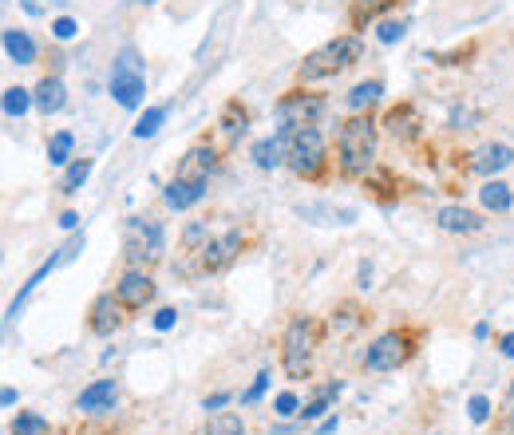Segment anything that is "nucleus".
I'll return each instance as SVG.
<instances>
[{"instance_id":"obj_1","label":"nucleus","mask_w":514,"mask_h":435,"mask_svg":"<svg viewBox=\"0 0 514 435\" xmlns=\"http://www.w3.org/2000/svg\"><path fill=\"white\" fill-rule=\"evenodd\" d=\"M376 147H380V131L368 116H352L340 123L337 131V158L345 178H364L376 163Z\"/></svg>"},{"instance_id":"obj_2","label":"nucleus","mask_w":514,"mask_h":435,"mask_svg":"<svg viewBox=\"0 0 514 435\" xmlns=\"http://www.w3.org/2000/svg\"><path fill=\"white\" fill-rule=\"evenodd\" d=\"M317 345H321V325H317L313 317L297 313L281 333V364H285V376H289V380H305V376L313 372Z\"/></svg>"},{"instance_id":"obj_3","label":"nucleus","mask_w":514,"mask_h":435,"mask_svg":"<svg viewBox=\"0 0 514 435\" xmlns=\"http://www.w3.org/2000/svg\"><path fill=\"white\" fill-rule=\"evenodd\" d=\"M364 44L357 36H337L321 44V48H313L305 56L301 64H297V84H313V79H328V76H340L345 67H352L360 60Z\"/></svg>"},{"instance_id":"obj_4","label":"nucleus","mask_w":514,"mask_h":435,"mask_svg":"<svg viewBox=\"0 0 514 435\" xmlns=\"http://www.w3.org/2000/svg\"><path fill=\"white\" fill-rule=\"evenodd\" d=\"M285 167L293 170L297 178H321L328 167V143L317 127H301L285 139Z\"/></svg>"},{"instance_id":"obj_5","label":"nucleus","mask_w":514,"mask_h":435,"mask_svg":"<svg viewBox=\"0 0 514 435\" xmlns=\"http://www.w3.org/2000/svg\"><path fill=\"white\" fill-rule=\"evenodd\" d=\"M123 254H127L131 269H151L158 258L166 254V234L155 218H131L127 234H123Z\"/></svg>"},{"instance_id":"obj_6","label":"nucleus","mask_w":514,"mask_h":435,"mask_svg":"<svg viewBox=\"0 0 514 435\" xmlns=\"http://www.w3.org/2000/svg\"><path fill=\"white\" fill-rule=\"evenodd\" d=\"M325 116H328L325 96H317V91H289V96L277 99V123H281L277 135L289 139V135L301 127H317Z\"/></svg>"},{"instance_id":"obj_7","label":"nucleus","mask_w":514,"mask_h":435,"mask_svg":"<svg viewBox=\"0 0 514 435\" xmlns=\"http://www.w3.org/2000/svg\"><path fill=\"white\" fill-rule=\"evenodd\" d=\"M411 352H416V333L392 329V333L376 337L368 345V352H364V369L368 372H396L411 360Z\"/></svg>"},{"instance_id":"obj_8","label":"nucleus","mask_w":514,"mask_h":435,"mask_svg":"<svg viewBox=\"0 0 514 435\" xmlns=\"http://www.w3.org/2000/svg\"><path fill=\"white\" fill-rule=\"evenodd\" d=\"M111 96H116L119 107H143V96H146V79H143V64H139V52L135 48H123L116 67H111Z\"/></svg>"},{"instance_id":"obj_9","label":"nucleus","mask_w":514,"mask_h":435,"mask_svg":"<svg viewBox=\"0 0 514 435\" xmlns=\"http://www.w3.org/2000/svg\"><path fill=\"white\" fill-rule=\"evenodd\" d=\"M242 249H246V234L242 230H222V234H214L194 258H198V269L202 273H222V269L234 266Z\"/></svg>"},{"instance_id":"obj_10","label":"nucleus","mask_w":514,"mask_h":435,"mask_svg":"<svg viewBox=\"0 0 514 435\" xmlns=\"http://www.w3.org/2000/svg\"><path fill=\"white\" fill-rule=\"evenodd\" d=\"M123 320H127V305L119 301L116 293H103L91 301V313H87V329L96 337H111L123 329Z\"/></svg>"},{"instance_id":"obj_11","label":"nucleus","mask_w":514,"mask_h":435,"mask_svg":"<svg viewBox=\"0 0 514 435\" xmlns=\"http://www.w3.org/2000/svg\"><path fill=\"white\" fill-rule=\"evenodd\" d=\"M510 163H514V147L510 143H483V147H475V151L467 155V170H471V175H483V178L502 175Z\"/></svg>"},{"instance_id":"obj_12","label":"nucleus","mask_w":514,"mask_h":435,"mask_svg":"<svg viewBox=\"0 0 514 435\" xmlns=\"http://www.w3.org/2000/svg\"><path fill=\"white\" fill-rule=\"evenodd\" d=\"M155 293H158V285H155V278H151V269H127L119 278V285H116V297L127 309H143V305H151L155 301Z\"/></svg>"},{"instance_id":"obj_13","label":"nucleus","mask_w":514,"mask_h":435,"mask_svg":"<svg viewBox=\"0 0 514 435\" xmlns=\"http://www.w3.org/2000/svg\"><path fill=\"white\" fill-rule=\"evenodd\" d=\"M214 170H218V151H214L210 143H198V147H190V151L182 155L175 175L186 178V182H210Z\"/></svg>"},{"instance_id":"obj_14","label":"nucleus","mask_w":514,"mask_h":435,"mask_svg":"<svg viewBox=\"0 0 514 435\" xmlns=\"http://www.w3.org/2000/svg\"><path fill=\"white\" fill-rule=\"evenodd\" d=\"M436 226L443 234H483L487 230V218L467 210V206H443L436 214Z\"/></svg>"},{"instance_id":"obj_15","label":"nucleus","mask_w":514,"mask_h":435,"mask_svg":"<svg viewBox=\"0 0 514 435\" xmlns=\"http://www.w3.org/2000/svg\"><path fill=\"white\" fill-rule=\"evenodd\" d=\"M384 127L392 139L411 143V139H419V131H424V119H419V111L411 107V103H396V107L384 116Z\"/></svg>"},{"instance_id":"obj_16","label":"nucleus","mask_w":514,"mask_h":435,"mask_svg":"<svg viewBox=\"0 0 514 435\" xmlns=\"http://www.w3.org/2000/svg\"><path fill=\"white\" fill-rule=\"evenodd\" d=\"M116 400H119V384H116V380H96V384H87L84 392H79L76 408L87 411V416H99V411H111V408H116Z\"/></svg>"},{"instance_id":"obj_17","label":"nucleus","mask_w":514,"mask_h":435,"mask_svg":"<svg viewBox=\"0 0 514 435\" xmlns=\"http://www.w3.org/2000/svg\"><path fill=\"white\" fill-rule=\"evenodd\" d=\"M206 187H210V182H186V178L175 175L163 190V202L170 206V210H190V206H198L206 198Z\"/></svg>"},{"instance_id":"obj_18","label":"nucleus","mask_w":514,"mask_h":435,"mask_svg":"<svg viewBox=\"0 0 514 435\" xmlns=\"http://www.w3.org/2000/svg\"><path fill=\"white\" fill-rule=\"evenodd\" d=\"M32 99H36L40 116H55V111L67 107V84L60 76H44L36 84V91H32Z\"/></svg>"},{"instance_id":"obj_19","label":"nucleus","mask_w":514,"mask_h":435,"mask_svg":"<svg viewBox=\"0 0 514 435\" xmlns=\"http://www.w3.org/2000/svg\"><path fill=\"white\" fill-rule=\"evenodd\" d=\"M5 52L16 67L36 64V40H32L25 28H5Z\"/></svg>"},{"instance_id":"obj_20","label":"nucleus","mask_w":514,"mask_h":435,"mask_svg":"<svg viewBox=\"0 0 514 435\" xmlns=\"http://www.w3.org/2000/svg\"><path fill=\"white\" fill-rule=\"evenodd\" d=\"M479 202H483V210H490V214H507V210H514V190L499 178H487L483 190H479Z\"/></svg>"},{"instance_id":"obj_21","label":"nucleus","mask_w":514,"mask_h":435,"mask_svg":"<svg viewBox=\"0 0 514 435\" xmlns=\"http://www.w3.org/2000/svg\"><path fill=\"white\" fill-rule=\"evenodd\" d=\"M380 96H384V84H380V79H368V84H357V87H352L345 103H348L352 116H368L376 103H380Z\"/></svg>"},{"instance_id":"obj_22","label":"nucleus","mask_w":514,"mask_h":435,"mask_svg":"<svg viewBox=\"0 0 514 435\" xmlns=\"http://www.w3.org/2000/svg\"><path fill=\"white\" fill-rule=\"evenodd\" d=\"M285 147H289V143H285V135H273V139H257L249 155H254V163L261 170H277L285 163Z\"/></svg>"},{"instance_id":"obj_23","label":"nucleus","mask_w":514,"mask_h":435,"mask_svg":"<svg viewBox=\"0 0 514 435\" xmlns=\"http://www.w3.org/2000/svg\"><path fill=\"white\" fill-rule=\"evenodd\" d=\"M399 0H352V13H348V25L364 32V25H372L380 13H388V8H396Z\"/></svg>"},{"instance_id":"obj_24","label":"nucleus","mask_w":514,"mask_h":435,"mask_svg":"<svg viewBox=\"0 0 514 435\" xmlns=\"http://www.w3.org/2000/svg\"><path fill=\"white\" fill-rule=\"evenodd\" d=\"M202 435H246V420L237 416V411H214V416L206 420Z\"/></svg>"},{"instance_id":"obj_25","label":"nucleus","mask_w":514,"mask_h":435,"mask_svg":"<svg viewBox=\"0 0 514 435\" xmlns=\"http://www.w3.org/2000/svg\"><path fill=\"white\" fill-rule=\"evenodd\" d=\"M72 151H76V135L72 131H55L48 139V163L52 167H67L72 163Z\"/></svg>"},{"instance_id":"obj_26","label":"nucleus","mask_w":514,"mask_h":435,"mask_svg":"<svg viewBox=\"0 0 514 435\" xmlns=\"http://www.w3.org/2000/svg\"><path fill=\"white\" fill-rule=\"evenodd\" d=\"M87 175H91V158H76V163L64 170V178H60V190H64V194H76V190H79V187H84V182H87Z\"/></svg>"},{"instance_id":"obj_27","label":"nucleus","mask_w":514,"mask_h":435,"mask_svg":"<svg viewBox=\"0 0 514 435\" xmlns=\"http://www.w3.org/2000/svg\"><path fill=\"white\" fill-rule=\"evenodd\" d=\"M32 103H36V99H32V91L8 87V91H5V116H8V119H20V116H25V111L32 107Z\"/></svg>"},{"instance_id":"obj_28","label":"nucleus","mask_w":514,"mask_h":435,"mask_svg":"<svg viewBox=\"0 0 514 435\" xmlns=\"http://www.w3.org/2000/svg\"><path fill=\"white\" fill-rule=\"evenodd\" d=\"M13 435H48V420L40 411H20L13 420Z\"/></svg>"},{"instance_id":"obj_29","label":"nucleus","mask_w":514,"mask_h":435,"mask_svg":"<svg viewBox=\"0 0 514 435\" xmlns=\"http://www.w3.org/2000/svg\"><path fill=\"white\" fill-rule=\"evenodd\" d=\"M163 119H166V107L143 111V119L131 127V135H135V139H151V135H158V127H163Z\"/></svg>"},{"instance_id":"obj_30","label":"nucleus","mask_w":514,"mask_h":435,"mask_svg":"<svg viewBox=\"0 0 514 435\" xmlns=\"http://www.w3.org/2000/svg\"><path fill=\"white\" fill-rule=\"evenodd\" d=\"M246 127H249L246 107H237V103H230V107H226V116H222V131L230 135V139H242Z\"/></svg>"},{"instance_id":"obj_31","label":"nucleus","mask_w":514,"mask_h":435,"mask_svg":"<svg viewBox=\"0 0 514 435\" xmlns=\"http://www.w3.org/2000/svg\"><path fill=\"white\" fill-rule=\"evenodd\" d=\"M210 230H206V222H190L186 230H182V249H186V254H198V249L210 242Z\"/></svg>"},{"instance_id":"obj_32","label":"nucleus","mask_w":514,"mask_h":435,"mask_svg":"<svg viewBox=\"0 0 514 435\" xmlns=\"http://www.w3.org/2000/svg\"><path fill=\"white\" fill-rule=\"evenodd\" d=\"M467 416H471V423H487L490 420V396L475 392L471 400H467Z\"/></svg>"},{"instance_id":"obj_33","label":"nucleus","mask_w":514,"mask_h":435,"mask_svg":"<svg viewBox=\"0 0 514 435\" xmlns=\"http://www.w3.org/2000/svg\"><path fill=\"white\" fill-rule=\"evenodd\" d=\"M376 36H380V44H396V40H404V20H384Z\"/></svg>"},{"instance_id":"obj_34","label":"nucleus","mask_w":514,"mask_h":435,"mask_svg":"<svg viewBox=\"0 0 514 435\" xmlns=\"http://www.w3.org/2000/svg\"><path fill=\"white\" fill-rule=\"evenodd\" d=\"M52 36H55V40H76V36H79V25H76L72 16H60V20L52 25Z\"/></svg>"},{"instance_id":"obj_35","label":"nucleus","mask_w":514,"mask_h":435,"mask_svg":"<svg viewBox=\"0 0 514 435\" xmlns=\"http://www.w3.org/2000/svg\"><path fill=\"white\" fill-rule=\"evenodd\" d=\"M352 325H357V305H340L337 317H333V329H340V333H345V329H352Z\"/></svg>"},{"instance_id":"obj_36","label":"nucleus","mask_w":514,"mask_h":435,"mask_svg":"<svg viewBox=\"0 0 514 435\" xmlns=\"http://www.w3.org/2000/svg\"><path fill=\"white\" fill-rule=\"evenodd\" d=\"M273 411H277V416H297V396L293 392H281L277 400H273Z\"/></svg>"},{"instance_id":"obj_37","label":"nucleus","mask_w":514,"mask_h":435,"mask_svg":"<svg viewBox=\"0 0 514 435\" xmlns=\"http://www.w3.org/2000/svg\"><path fill=\"white\" fill-rule=\"evenodd\" d=\"M175 320H178V309H158V313H155V329H158V333H166V329H175Z\"/></svg>"},{"instance_id":"obj_38","label":"nucleus","mask_w":514,"mask_h":435,"mask_svg":"<svg viewBox=\"0 0 514 435\" xmlns=\"http://www.w3.org/2000/svg\"><path fill=\"white\" fill-rule=\"evenodd\" d=\"M266 388H269V372H257L254 388H249V392H246L242 400H246V404H257V400H261V392H266Z\"/></svg>"},{"instance_id":"obj_39","label":"nucleus","mask_w":514,"mask_h":435,"mask_svg":"<svg viewBox=\"0 0 514 435\" xmlns=\"http://www.w3.org/2000/svg\"><path fill=\"white\" fill-rule=\"evenodd\" d=\"M328 400H333V396H321V400H313V404H305L301 408V420H317V416H321V411H328Z\"/></svg>"},{"instance_id":"obj_40","label":"nucleus","mask_w":514,"mask_h":435,"mask_svg":"<svg viewBox=\"0 0 514 435\" xmlns=\"http://www.w3.org/2000/svg\"><path fill=\"white\" fill-rule=\"evenodd\" d=\"M226 404H230V392H214L210 400H202V408H206V411H222Z\"/></svg>"},{"instance_id":"obj_41","label":"nucleus","mask_w":514,"mask_h":435,"mask_svg":"<svg viewBox=\"0 0 514 435\" xmlns=\"http://www.w3.org/2000/svg\"><path fill=\"white\" fill-rule=\"evenodd\" d=\"M502 416H507V423L514 428V380H510V388H507V400H502Z\"/></svg>"},{"instance_id":"obj_42","label":"nucleus","mask_w":514,"mask_h":435,"mask_svg":"<svg viewBox=\"0 0 514 435\" xmlns=\"http://www.w3.org/2000/svg\"><path fill=\"white\" fill-rule=\"evenodd\" d=\"M499 349H502V357H510V360H514V333L502 337V340H499Z\"/></svg>"},{"instance_id":"obj_43","label":"nucleus","mask_w":514,"mask_h":435,"mask_svg":"<svg viewBox=\"0 0 514 435\" xmlns=\"http://www.w3.org/2000/svg\"><path fill=\"white\" fill-rule=\"evenodd\" d=\"M60 226H64V230H76V226H79V214H72V210H67V214L60 218Z\"/></svg>"},{"instance_id":"obj_44","label":"nucleus","mask_w":514,"mask_h":435,"mask_svg":"<svg viewBox=\"0 0 514 435\" xmlns=\"http://www.w3.org/2000/svg\"><path fill=\"white\" fill-rule=\"evenodd\" d=\"M368 278H372V266L364 261V266H360V289H368Z\"/></svg>"},{"instance_id":"obj_45","label":"nucleus","mask_w":514,"mask_h":435,"mask_svg":"<svg viewBox=\"0 0 514 435\" xmlns=\"http://www.w3.org/2000/svg\"><path fill=\"white\" fill-rule=\"evenodd\" d=\"M431 435H439V431H431Z\"/></svg>"}]
</instances>
